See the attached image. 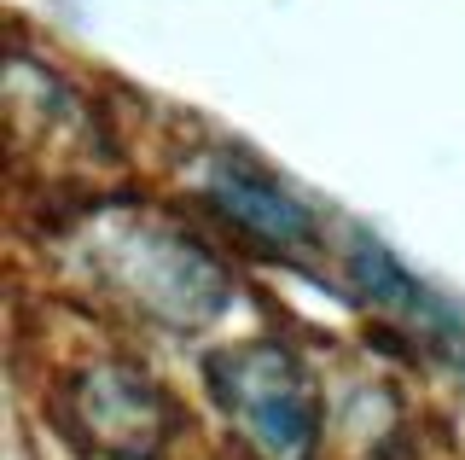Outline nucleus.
<instances>
[{"mask_svg":"<svg viewBox=\"0 0 465 460\" xmlns=\"http://www.w3.org/2000/svg\"><path fill=\"white\" fill-rule=\"evenodd\" d=\"M64 425L105 460H152L174 431V408L134 367H82L64 385Z\"/></svg>","mask_w":465,"mask_h":460,"instance_id":"7ed1b4c3","label":"nucleus"},{"mask_svg":"<svg viewBox=\"0 0 465 460\" xmlns=\"http://www.w3.org/2000/svg\"><path fill=\"white\" fill-rule=\"evenodd\" d=\"M349 268H355V280L367 285V297L390 304L396 315H407V321H419V326H436V333H448V309L436 304V297H430L413 275H407V268H401L384 245H372V239H355V245H349Z\"/></svg>","mask_w":465,"mask_h":460,"instance_id":"39448f33","label":"nucleus"},{"mask_svg":"<svg viewBox=\"0 0 465 460\" xmlns=\"http://www.w3.org/2000/svg\"><path fill=\"white\" fill-rule=\"evenodd\" d=\"M111 234L116 239L105 245L99 268H105L111 285H123L145 315L193 333L198 321H210V315L227 304L222 268H215L193 239L174 234V227L134 222V227H111Z\"/></svg>","mask_w":465,"mask_h":460,"instance_id":"f03ea898","label":"nucleus"},{"mask_svg":"<svg viewBox=\"0 0 465 460\" xmlns=\"http://www.w3.org/2000/svg\"><path fill=\"white\" fill-rule=\"evenodd\" d=\"M203 198L227 215L239 234H251L256 245L297 256L314 245V215L302 198H291L268 169H256L251 157H215L203 169Z\"/></svg>","mask_w":465,"mask_h":460,"instance_id":"20e7f679","label":"nucleus"},{"mask_svg":"<svg viewBox=\"0 0 465 460\" xmlns=\"http://www.w3.org/2000/svg\"><path fill=\"white\" fill-rule=\"evenodd\" d=\"M215 408L232 420L262 460H314L320 455V391L309 367L273 338H244L210 355Z\"/></svg>","mask_w":465,"mask_h":460,"instance_id":"f257e3e1","label":"nucleus"}]
</instances>
